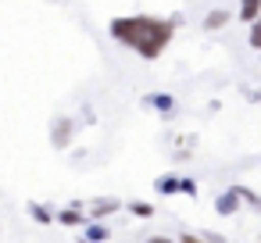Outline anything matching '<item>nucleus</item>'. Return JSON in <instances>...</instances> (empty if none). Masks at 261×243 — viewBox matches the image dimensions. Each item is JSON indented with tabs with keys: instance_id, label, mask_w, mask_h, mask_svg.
I'll use <instances>...</instances> for the list:
<instances>
[{
	"instance_id": "nucleus-10",
	"label": "nucleus",
	"mask_w": 261,
	"mask_h": 243,
	"mask_svg": "<svg viewBox=\"0 0 261 243\" xmlns=\"http://www.w3.org/2000/svg\"><path fill=\"white\" fill-rule=\"evenodd\" d=\"M179 243H204V239H200V236H193V232H186V236H182Z\"/></svg>"
},
{
	"instance_id": "nucleus-2",
	"label": "nucleus",
	"mask_w": 261,
	"mask_h": 243,
	"mask_svg": "<svg viewBox=\"0 0 261 243\" xmlns=\"http://www.w3.org/2000/svg\"><path fill=\"white\" fill-rule=\"evenodd\" d=\"M240 18L243 22H257L261 18V0H240Z\"/></svg>"
},
{
	"instance_id": "nucleus-11",
	"label": "nucleus",
	"mask_w": 261,
	"mask_h": 243,
	"mask_svg": "<svg viewBox=\"0 0 261 243\" xmlns=\"http://www.w3.org/2000/svg\"><path fill=\"white\" fill-rule=\"evenodd\" d=\"M147 243H172V239H165V236H154V239H147Z\"/></svg>"
},
{
	"instance_id": "nucleus-5",
	"label": "nucleus",
	"mask_w": 261,
	"mask_h": 243,
	"mask_svg": "<svg viewBox=\"0 0 261 243\" xmlns=\"http://www.w3.org/2000/svg\"><path fill=\"white\" fill-rule=\"evenodd\" d=\"M250 47H257L261 50V18L254 22V29H250Z\"/></svg>"
},
{
	"instance_id": "nucleus-1",
	"label": "nucleus",
	"mask_w": 261,
	"mask_h": 243,
	"mask_svg": "<svg viewBox=\"0 0 261 243\" xmlns=\"http://www.w3.org/2000/svg\"><path fill=\"white\" fill-rule=\"evenodd\" d=\"M111 36L125 47H133L140 58L154 61L168 43H172V22L150 18V15H133V18H115Z\"/></svg>"
},
{
	"instance_id": "nucleus-9",
	"label": "nucleus",
	"mask_w": 261,
	"mask_h": 243,
	"mask_svg": "<svg viewBox=\"0 0 261 243\" xmlns=\"http://www.w3.org/2000/svg\"><path fill=\"white\" fill-rule=\"evenodd\" d=\"M133 211H136V214H150L154 207H150V204H133Z\"/></svg>"
},
{
	"instance_id": "nucleus-7",
	"label": "nucleus",
	"mask_w": 261,
	"mask_h": 243,
	"mask_svg": "<svg viewBox=\"0 0 261 243\" xmlns=\"http://www.w3.org/2000/svg\"><path fill=\"white\" fill-rule=\"evenodd\" d=\"M115 207H118V204H115V200H100V204H97V214H111V211H115Z\"/></svg>"
},
{
	"instance_id": "nucleus-3",
	"label": "nucleus",
	"mask_w": 261,
	"mask_h": 243,
	"mask_svg": "<svg viewBox=\"0 0 261 243\" xmlns=\"http://www.w3.org/2000/svg\"><path fill=\"white\" fill-rule=\"evenodd\" d=\"M225 22H229V15H225V11H211V15H207V22H204V25H207V29H222V25H225Z\"/></svg>"
},
{
	"instance_id": "nucleus-8",
	"label": "nucleus",
	"mask_w": 261,
	"mask_h": 243,
	"mask_svg": "<svg viewBox=\"0 0 261 243\" xmlns=\"http://www.w3.org/2000/svg\"><path fill=\"white\" fill-rule=\"evenodd\" d=\"M79 218H83V214H79V211H65V214H61V222H65V225H75V222H79Z\"/></svg>"
},
{
	"instance_id": "nucleus-6",
	"label": "nucleus",
	"mask_w": 261,
	"mask_h": 243,
	"mask_svg": "<svg viewBox=\"0 0 261 243\" xmlns=\"http://www.w3.org/2000/svg\"><path fill=\"white\" fill-rule=\"evenodd\" d=\"M175 186H179V182H175V179H158V190H161V193H172V190H175Z\"/></svg>"
},
{
	"instance_id": "nucleus-4",
	"label": "nucleus",
	"mask_w": 261,
	"mask_h": 243,
	"mask_svg": "<svg viewBox=\"0 0 261 243\" xmlns=\"http://www.w3.org/2000/svg\"><path fill=\"white\" fill-rule=\"evenodd\" d=\"M68 132H72V122H68V118H61V122H58V136H54V140H58V147H65V143H68Z\"/></svg>"
}]
</instances>
